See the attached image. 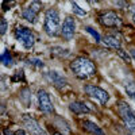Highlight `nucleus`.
Wrapping results in <instances>:
<instances>
[{"label":"nucleus","mask_w":135,"mask_h":135,"mask_svg":"<svg viewBox=\"0 0 135 135\" xmlns=\"http://www.w3.org/2000/svg\"><path fill=\"white\" fill-rule=\"evenodd\" d=\"M69 109L73 112V114H76V115L88 114V112L91 111V109L86 107V104H85V103H81V101H74V103H72V104L69 105Z\"/></svg>","instance_id":"12"},{"label":"nucleus","mask_w":135,"mask_h":135,"mask_svg":"<svg viewBox=\"0 0 135 135\" xmlns=\"http://www.w3.org/2000/svg\"><path fill=\"white\" fill-rule=\"evenodd\" d=\"M70 69L74 73V76L80 80H86L96 74V66L95 64L88 60L86 57H77L70 64Z\"/></svg>","instance_id":"1"},{"label":"nucleus","mask_w":135,"mask_h":135,"mask_svg":"<svg viewBox=\"0 0 135 135\" xmlns=\"http://www.w3.org/2000/svg\"><path fill=\"white\" fill-rule=\"evenodd\" d=\"M2 62L6 66H11V65H12V58H11V55H9L8 51H4L2 54Z\"/></svg>","instance_id":"17"},{"label":"nucleus","mask_w":135,"mask_h":135,"mask_svg":"<svg viewBox=\"0 0 135 135\" xmlns=\"http://www.w3.org/2000/svg\"><path fill=\"white\" fill-rule=\"evenodd\" d=\"M6 31H7V22H6L4 18H2V30H0V32L6 34Z\"/></svg>","instance_id":"22"},{"label":"nucleus","mask_w":135,"mask_h":135,"mask_svg":"<svg viewBox=\"0 0 135 135\" xmlns=\"http://www.w3.org/2000/svg\"><path fill=\"white\" fill-rule=\"evenodd\" d=\"M114 4H115V6H119V7H124V6H126L124 2H114Z\"/></svg>","instance_id":"24"},{"label":"nucleus","mask_w":135,"mask_h":135,"mask_svg":"<svg viewBox=\"0 0 135 135\" xmlns=\"http://www.w3.org/2000/svg\"><path fill=\"white\" fill-rule=\"evenodd\" d=\"M70 4H72V9H73V12H74V14H77L78 16H85V15H86V11L83 9V8L78 6L76 2H72Z\"/></svg>","instance_id":"15"},{"label":"nucleus","mask_w":135,"mask_h":135,"mask_svg":"<svg viewBox=\"0 0 135 135\" xmlns=\"http://www.w3.org/2000/svg\"><path fill=\"white\" fill-rule=\"evenodd\" d=\"M18 80L25 81V74H23V70H18V72L15 73V76L12 77V81H18Z\"/></svg>","instance_id":"20"},{"label":"nucleus","mask_w":135,"mask_h":135,"mask_svg":"<svg viewBox=\"0 0 135 135\" xmlns=\"http://www.w3.org/2000/svg\"><path fill=\"white\" fill-rule=\"evenodd\" d=\"M99 22L104 27H109V28H115L122 23V19L119 15H116L114 11H105V12L100 14L99 16Z\"/></svg>","instance_id":"6"},{"label":"nucleus","mask_w":135,"mask_h":135,"mask_svg":"<svg viewBox=\"0 0 135 135\" xmlns=\"http://www.w3.org/2000/svg\"><path fill=\"white\" fill-rule=\"evenodd\" d=\"M126 92H127V95L135 101V84H134V83L126 84Z\"/></svg>","instance_id":"16"},{"label":"nucleus","mask_w":135,"mask_h":135,"mask_svg":"<svg viewBox=\"0 0 135 135\" xmlns=\"http://www.w3.org/2000/svg\"><path fill=\"white\" fill-rule=\"evenodd\" d=\"M38 101H39V109L45 114H51L53 112V103L50 100L49 93L45 89H39L38 91Z\"/></svg>","instance_id":"7"},{"label":"nucleus","mask_w":135,"mask_h":135,"mask_svg":"<svg viewBox=\"0 0 135 135\" xmlns=\"http://www.w3.org/2000/svg\"><path fill=\"white\" fill-rule=\"evenodd\" d=\"M4 135H12V132L8 131V130H6V131H4Z\"/></svg>","instance_id":"27"},{"label":"nucleus","mask_w":135,"mask_h":135,"mask_svg":"<svg viewBox=\"0 0 135 135\" xmlns=\"http://www.w3.org/2000/svg\"><path fill=\"white\" fill-rule=\"evenodd\" d=\"M45 32L49 37H55L60 32V14L57 9L49 8L45 12V23H43Z\"/></svg>","instance_id":"2"},{"label":"nucleus","mask_w":135,"mask_h":135,"mask_svg":"<svg viewBox=\"0 0 135 135\" xmlns=\"http://www.w3.org/2000/svg\"><path fill=\"white\" fill-rule=\"evenodd\" d=\"M131 14H132V19H134V22H135V6L131 7Z\"/></svg>","instance_id":"25"},{"label":"nucleus","mask_w":135,"mask_h":135,"mask_svg":"<svg viewBox=\"0 0 135 135\" xmlns=\"http://www.w3.org/2000/svg\"><path fill=\"white\" fill-rule=\"evenodd\" d=\"M101 42H103L104 45H107L108 47H112V49H120V41L118 37L115 35H111V34H108V35H104L103 38H101Z\"/></svg>","instance_id":"14"},{"label":"nucleus","mask_w":135,"mask_h":135,"mask_svg":"<svg viewBox=\"0 0 135 135\" xmlns=\"http://www.w3.org/2000/svg\"><path fill=\"white\" fill-rule=\"evenodd\" d=\"M41 6H42V4H41L39 2H32V3H30V6L26 7V8L23 9V12H22V16H23V19H26L27 22H30V23H35L37 14H38Z\"/></svg>","instance_id":"8"},{"label":"nucleus","mask_w":135,"mask_h":135,"mask_svg":"<svg viewBox=\"0 0 135 135\" xmlns=\"http://www.w3.org/2000/svg\"><path fill=\"white\" fill-rule=\"evenodd\" d=\"M46 77L49 78V81L54 85V86H57V88H64L66 85V78L60 74L58 72H55V70H51L46 74Z\"/></svg>","instance_id":"11"},{"label":"nucleus","mask_w":135,"mask_h":135,"mask_svg":"<svg viewBox=\"0 0 135 135\" xmlns=\"http://www.w3.org/2000/svg\"><path fill=\"white\" fill-rule=\"evenodd\" d=\"M14 35L16 38L18 42H20L23 45L25 49H31L34 46V43H35V37H34V34L31 30H28L27 27H23V26H18L15 28V32Z\"/></svg>","instance_id":"4"},{"label":"nucleus","mask_w":135,"mask_h":135,"mask_svg":"<svg viewBox=\"0 0 135 135\" xmlns=\"http://www.w3.org/2000/svg\"><path fill=\"white\" fill-rule=\"evenodd\" d=\"M23 120H25L26 127L30 130V132H31L32 135H47V132L39 126V123H38L37 120H34L32 118H28L27 115H25Z\"/></svg>","instance_id":"10"},{"label":"nucleus","mask_w":135,"mask_h":135,"mask_svg":"<svg viewBox=\"0 0 135 135\" xmlns=\"http://www.w3.org/2000/svg\"><path fill=\"white\" fill-rule=\"evenodd\" d=\"M118 53H119V54L122 55V57H123V60H124L126 62H130V61H131V58H130V55H128V54H126V53L123 51L122 49H119V50H118Z\"/></svg>","instance_id":"21"},{"label":"nucleus","mask_w":135,"mask_h":135,"mask_svg":"<svg viewBox=\"0 0 135 135\" xmlns=\"http://www.w3.org/2000/svg\"><path fill=\"white\" fill-rule=\"evenodd\" d=\"M54 135H62V134H61V132H55Z\"/></svg>","instance_id":"28"},{"label":"nucleus","mask_w":135,"mask_h":135,"mask_svg":"<svg viewBox=\"0 0 135 135\" xmlns=\"http://www.w3.org/2000/svg\"><path fill=\"white\" fill-rule=\"evenodd\" d=\"M85 30H86V31H88V32L91 34V35H92L93 38H95V41H96V42H100V41H101V38H100V35L97 34V31H95L92 27H89V26H88V27H85Z\"/></svg>","instance_id":"19"},{"label":"nucleus","mask_w":135,"mask_h":135,"mask_svg":"<svg viewBox=\"0 0 135 135\" xmlns=\"http://www.w3.org/2000/svg\"><path fill=\"white\" fill-rule=\"evenodd\" d=\"M76 32V22L72 16H66L64 23H62V28H61V34L65 39H72Z\"/></svg>","instance_id":"9"},{"label":"nucleus","mask_w":135,"mask_h":135,"mask_svg":"<svg viewBox=\"0 0 135 135\" xmlns=\"http://www.w3.org/2000/svg\"><path fill=\"white\" fill-rule=\"evenodd\" d=\"M27 64H28V65H32V66H35V68H43L42 60L35 58V57H30V58L27 60Z\"/></svg>","instance_id":"18"},{"label":"nucleus","mask_w":135,"mask_h":135,"mask_svg":"<svg viewBox=\"0 0 135 135\" xmlns=\"http://www.w3.org/2000/svg\"><path fill=\"white\" fill-rule=\"evenodd\" d=\"M130 53H131V57L135 60V49H131V50H130Z\"/></svg>","instance_id":"26"},{"label":"nucleus","mask_w":135,"mask_h":135,"mask_svg":"<svg viewBox=\"0 0 135 135\" xmlns=\"http://www.w3.org/2000/svg\"><path fill=\"white\" fill-rule=\"evenodd\" d=\"M118 111H119L123 122H124L126 127L131 132V135H135V114L132 112L131 107L127 103H124V101H119Z\"/></svg>","instance_id":"3"},{"label":"nucleus","mask_w":135,"mask_h":135,"mask_svg":"<svg viewBox=\"0 0 135 135\" xmlns=\"http://www.w3.org/2000/svg\"><path fill=\"white\" fill-rule=\"evenodd\" d=\"M84 91L86 92L88 96L96 99L100 104H105V103H108V100H109L108 92H105L104 89H101V88H99V86H96V85L88 84V85L84 86Z\"/></svg>","instance_id":"5"},{"label":"nucleus","mask_w":135,"mask_h":135,"mask_svg":"<svg viewBox=\"0 0 135 135\" xmlns=\"http://www.w3.org/2000/svg\"><path fill=\"white\" fill-rule=\"evenodd\" d=\"M15 135H28L25 130H18L16 132H15Z\"/></svg>","instance_id":"23"},{"label":"nucleus","mask_w":135,"mask_h":135,"mask_svg":"<svg viewBox=\"0 0 135 135\" xmlns=\"http://www.w3.org/2000/svg\"><path fill=\"white\" fill-rule=\"evenodd\" d=\"M83 127H84V130H86L88 132H91V134H93V135H105L104 131L101 130V128L96 124V123H93V122L84 120V122H83Z\"/></svg>","instance_id":"13"}]
</instances>
